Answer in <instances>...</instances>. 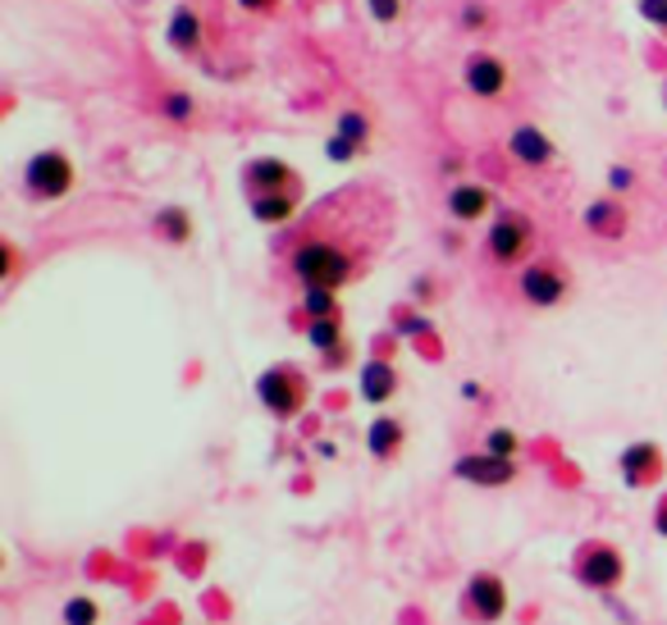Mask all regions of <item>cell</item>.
<instances>
[{"mask_svg": "<svg viewBox=\"0 0 667 625\" xmlns=\"http://www.w3.org/2000/svg\"><path fill=\"white\" fill-rule=\"evenodd\" d=\"M293 274L307 288L334 293V288H343L352 278V256L343 252V246H334V242H307V246H297V252H293Z\"/></svg>", "mask_w": 667, "mask_h": 625, "instance_id": "6da1fadb", "label": "cell"}, {"mask_svg": "<svg viewBox=\"0 0 667 625\" xmlns=\"http://www.w3.org/2000/svg\"><path fill=\"white\" fill-rule=\"evenodd\" d=\"M256 397L270 406L275 416H293L302 397H307V388H302V374L288 370V365H275V370H265L261 380H256Z\"/></svg>", "mask_w": 667, "mask_h": 625, "instance_id": "7a4b0ae2", "label": "cell"}, {"mask_svg": "<svg viewBox=\"0 0 667 625\" xmlns=\"http://www.w3.org/2000/svg\"><path fill=\"white\" fill-rule=\"evenodd\" d=\"M69 183H74V165L59 151H42L28 161V187H33L37 197H65Z\"/></svg>", "mask_w": 667, "mask_h": 625, "instance_id": "3957f363", "label": "cell"}, {"mask_svg": "<svg viewBox=\"0 0 667 625\" xmlns=\"http://www.w3.org/2000/svg\"><path fill=\"white\" fill-rule=\"evenodd\" d=\"M531 238H535V229H531L526 215L503 210L499 220H494V229H490V252H494L499 261H522L526 246H531Z\"/></svg>", "mask_w": 667, "mask_h": 625, "instance_id": "277c9868", "label": "cell"}, {"mask_svg": "<svg viewBox=\"0 0 667 625\" xmlns=\"http://www.w3.org/2000/svg\"><path fill=\"white\" fill-rule=\"evenodd\" d=\"M576 575H581L586 584H594V589H613L622 580V557L613 548H603V544H590V548H581Z\"/></svg>", "mask_w": 667, "mask_h": 625, "instance_id": "5b68a950", "label": "cell"}, {"mask_svg": "<svg viewBox=\"0 0 667 625\" xmlns=\"http://www.w3.org/2000/svg\"><path fill=\"white\" fill-rule=\"evenodd\" d=\"M522 293H526V301H535V306H554V301H562V293H567V274H562L558 265H549V261H539V265H531V270L522 274Z\"/></svg>", "mask_w": 667, "mask_h": 625, "instance_id": "8992f818", "label": "cell"}, {"mask_svg": "<svg viewBox=\"0 0 667 625\" xmlns=\"http://www.w3.org/2000/svg\"><path fill=\"white\" fill-rule=\"evenodd\" d=\"M507 607V593H503V580L499 575H475L467 584V612L475 621H499Z\"/></svg>", "mask_w": 667, "mask_h": 625, "instance_id": "52a82bcc", "label": "cell"}, {"mask_svg": "<svg viewBox=\"0 0 667 625\" xmlns=\"http://www.w3.org/2000/svg\"><path fill=\"white\" fill-rule=\"evenodd\" d=\"M248 183L256 187L252 197H270V193H297V178L284 161H252L248 165Z\"/></svg>", "mask_w": 667, "mask_h": 625, "instance_id": "ba28073f", "label": "cell"}, {"mask_svg": "<svg viewBox=\"0 0 667 625\" xmlns=\"http://www.w3.org/2000/svg\"><path fill=\"white\" fill-rule=\"evenodd\" d=\"M503 83H507V74H503V65L494 55H471L467 59V87L475 91V97H499Z\"/></svg>", "mask_w": 667, "mask_h": 625, "instance_id": "9c48e42d", "label": "cell"}, {"mask_svg": "<svg viewBox=\"0 0 667 625\" xmlns=\"http://www.w3.org/2000/svg\"><path fill=\"white\" fill-rule=\"evenodd\" d=\"M507 146H512V155H517L522 165H549L554 161V142L544 138L539 129H517L507 138Z\"/></svg>", "mask_w": 667, "mask_h": 625, "instance_id": "30bf717a", "label": "cell"}, {"mask_svg": "<svg viewBox=\"0 0 667 625\" xmlns=\"http://www.w3.org/2000/svg\"><path fill=\"white\" fill-rule=\"evenodd\" d=\"M458 475L475 480V484H507L512 480V461H503V457H462Z\"/></svg>", "mask_w": 667, "mask_h": 625, "instance_id": "8fae6325", "label": "cell"}, {"mask_svg": "<svg viewBox=\"0 0 667 625\" xmlns=\"http://www.w3.org/2000/svg\"><path fill=\"white\" fill-rule=\"evenodd\" d=\"M448 210L458 215V220H475V215L490 210V193H484L480 183H462V187H452V197H448Z\"/></svg>", "mask_w": 667, "mask_h": 625, "instance_id": "7c38bea8", "label": "cell"}, {"mask_svg": "<svg viewBox=\"0 0 667 625\" xmlns=\"http://www.w3.org/2000/svg\"><path fill=\"white\" fill-rule=\"evenodd\" d=\"M297 206V193H270V197H252V215L261 224H284Z\"/></svg>", "mask_w": 667, "mask_h": 625, "instance_id": "4fadbf2b", "label": "cell"}, {"mask_svg": "<svg viewBox=\"0 0 667 625\" xmlns=\"http://www.w3.org/2000/svg\"><path fill=\"white\" fill-rule=\"evenodd\" d=\"M393 388H398V380H393V370L384 361H371L367 370H361V397L367 402H384Z\"/></svg>", "mask_w": 667, "mask_h": 625, "instance_id": "5bb4252c", "label": "cell"}, {"mask_svg": "<svg viewBox=\"0 0 667 625\" xmlns=\"http://www.w3.org/2000/svg\"><path fill=\"white\" fill-rule=\"evenodd\" d=\"M649 465H658V448H654V443H635V448L622 457V471H626L631 489L645 484V471H649Z\"/></svg>", "mask_w": 667, "mask_h": 625, "instance_id": "9a60e30c", "label": "cell"}, {"mask_svg": "<svg viewBox=\"0 0 667 625\" xmlns=\"http://www.w3.org/2000/svg\"><path fill=\"white\" fill-rule=\"evenodd\" d=\"M398 443H403V425L398 420H375L371 425V452L375 457H389Z\"/></svg>", "mask_w": 667, "mask_h": 625, "instance_id": "2e32d148", "label": "cell"}, {"mask_svg": "<svg viewBox=\"0 0 667 625\" xmlns=\"http://www.w3.org/2000/svg\"><path fill=\"white\" fill-rule=\"evenodd\" d=\"M170 42H174V46H197V14H193V10H178V14H174Z\"/></svg>", "mask_w": 667, "mask_h": 625, "instance_id": "e0dca14e", "label": "cell"}, {"mask_svg": "<svg viewBox=\"0 0 667 625\" xmlns=\"http://www.w3.org/2000/svg\"><path fill=\"white\" fill-rule=\"evenodd\" d=\"M307 310L316 320H334V293L325 288H307Z\"/></svg>", "mask_w": 667, "mask_h": 625, "instance_id": "ac0fdd59", "label": "cell"}, {"mask_svg": "<svg viewBox=\"0 0 667 625\" xmlns=\"http://www.w3.org/2000/svg\"><path fill=\"white\" fill-rule=\"evenodd\" d=\"M586 220H590V229H594V233H622V224H626V220H613L609 206H594V210L586 215Z\"/></svg>", "mask_w": 667, "mask_h": 625, "instance_id": "d6986e66", "label": "cell"}, {"mask_svg": "<svg viewBox=\"0 0 667 625\" xmlns=\"http://www.w3.org/2000/svg\"><path fill=\"white\" fill-rule=\"evenodd\" d=\"M65 621H69V625H92V621H97V603L74 599V603L65 607Z\"/></svg>", "mask_w": 667, "mask_h": 625, "instance_id": "ffe728a7", "label": "cell"}, {"mask_svg": "<svg viewBox=\"0 0 667 625\" xmlns=\"http://www.w3.org/2000/svg\"><path fill=\"white\" fill-rule=\"evenodd\" d=\"M339 138H348V142L357 146L361 138H367V119H361V114H352V110H348V114L339 119Z\"/></svg>", "mask_w": 667, "mask_h": 625, "instance_id": "44dd1931", "label": "cell"}, {"mask_svg": "<svg viewBox=\"0 0 667 625\" xmlns=\"http://www.w3.org/2000/svg\"><path fill=\"white\" fill-rule=\"evenodd\" d=\"M512 452H517V434H507V429H494L490 434V457H512Z\"/></svg>", "mask_w": 667, "mask_h": 625, "instance_id": "7402d4cb", "label": "cell"}, {"mask_svg": "<svg viewBox=\"0 0 667 625\" xmlns=\"http://www.w3.org/2000/svg\"><path fill=\"white\" fill-rule=\"evenodd\" d=\"M161 229H165L174 242H184V238H188V215H178V210H165V215H161Z\"/></svg>", "mask_w": 667, "mask_h": 625, "instance_id": "603a6c76", "label": "cell"}, {"mask_svg": "<svg viewBox=\"0 0 667 625\" xmlns=\"http://www.w3.org/2000/svg\"><path fill=\"white\" fill-rule=\"evenodd\" d=\"M311 342H316V348H334V342H339V325H334V320H316L311 325Z\"/></svg>", "mask_w": 667, "mask_h": 625, "instance_id": "cb8c5ba5", "label": "cell"}, {"mask_svg": "<svg viewBox=\"0 0 667 625\" xmlns=\"http://www.w3.org/2000/svg\"><path fill=\"white\" fill-rule=\"evenodd\" d=\"M641 14L658 28H667V0H641Z\"/></svg>", "mask_w": 667, "mask_h": 625, "instance_id": "d4e9b609", "label": "cell"}, {"mask_svg": "<svg viewBox=\"0 0 667 625\" xmlns=\"http://www.w3.org/2000/svg\"><path fill=\"white\" fill-rule=\"evenodd\" d=\"M371 14L380 23H393V19H398V0H371Z\"/></svg>", "mask_w": 667, "mask_h": 625, "instance_id": "484cf974", "label": "cell"}, {"mask_svg": "<svg viewBox=\"0 0 667 625\" xmlns=\"http://www.w3.org/2000/svg\"><path fill=\"white\" fill-rule=\"evenodd\" d=\"M329 155H334V161H352V142H348V138H334V142H329Z\"/></svg>", "mask_w": 667, "mask_h": 625, "instance_id": "4316f807", "label": "cell"}, {"mask_svg": "<svg viewBox=\"0 0 667 625\" xmlns=\"http://www.w3.org/2000/svg\"><path fill=\"white\" fill-rule=\"evenodd\" d=\"M188 110H193L188 97H174V101H170V114H188Z\"/></svg>", "mask_w": 667, "mask_h": 625, "instance_id": "83f0119b", "label": "cell"}, {"mask_svg": "<svg viewBox=\"0 0 667 625\" xmlns=\"http://www.w3.org/2000/svg\"><path fill=\"white\" fill-rule=\"evenodd\" d=\"M654 525H658V529H663V535H667V507L658 512V520H654Z\"/></svg>", "mask_w": 667, "mask_h": 625, "instance_id": "f1b7e54d", "label": "cell"}]
</instances>
